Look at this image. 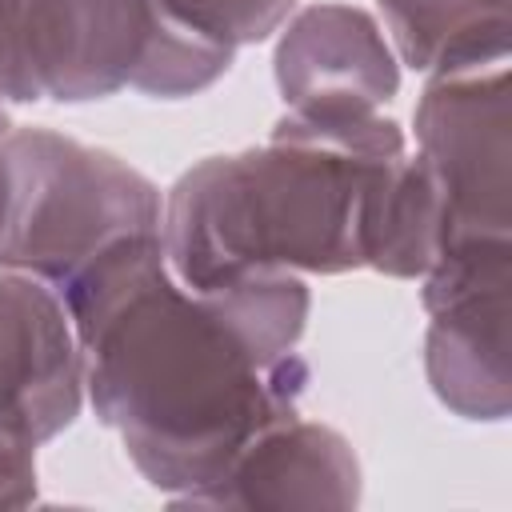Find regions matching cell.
I'll return each mask as SVG.
<instances>
[{
  "instance_id": "obj_1",
  "label": "cell",
  "mask_w": 512,
  "mask_h": 512,
  "mask_svg": "<svg viewBox=\"0 0 512 512\" xmlns=\"http://www.w3.org/2000/svg\"><path fill=\"white\" fill-rule=\"evenodd\" d=\"M84 360V396L136 472L192 500L268 424L296 416L308 364V284L292 272L188 288L160 232L100 256L60 292Z\"/></svg>"
},
{
  "instance_id": "obj_2",
  "label": "cell",
  "mask_w": 512,
  "mask_h": 512,
  "mask_svg": "<svg viewBox=\"0 0 512 512\" xmlns=\"http://www.w3.org/2000/svg\"><path fill=\"white\" fill-rule=\"evenodd\" d=\"M384 160L340 152L276 120L264 144L204 156L168 188L160 216L168 268L188 288L260 272L340 276L364 268V192Z\"/></svg>"
},
{
  "instance_id": "obj_3",
  "label": "cell",
  "mask_w": 512,
  "mask_h": 512,
  "mask_svg": "<svg viewBox=\"0 0 512 512\" xmlns=\"http://www.w3.org/2000/svg\"><path fill=\"white\" fill-rule=\"evenodd\" d=\"M160 188L116 152L52 128L0 136V268L56 296L112 248L156 236Z\"/></svg>"
},
{
  "instance_id": "obj_4",
  "label": "cell",
  "mask_w": 512,
  "mask_h": 512,
  "mask_svg": "<svg viewBox=\"0 0 512 512\" xmlns=\"http://www.w3.org/2000/svg\"><path fill=\"white\" fill-rule=\"evenodd\" d=\"M508 288L512 236L452 240L420 276V304L428 312L424 376L460 420L500 424L512 408Z\"/></svg>"
},
{
  "instance_id": "obj_5",
  "label": "cell",
  "mask_w": 512,
  "mask_h": 512,
  "mask_svg": "<svg viewBox=\"0 0 512 512\" xmlns=\"http://www.w3.org/2000/svg\"><path fill=\"white\" fill-rule=\"evenodd\" d=\"M412 136L444 204V244L468 236H512L508 64L432 76L416 100Z\"/></svg>"
},
{
  "instance_id": "obj_6",
  "label": "cell",
  "mask_w": 512,
  "mask_h": 512,
  "mask_svg": "<svg viewBox=\"0 0 512 512\" xmlns=\"http://www.w3.org/2000/svg\"><path fill=\"white\" fill-rule=\"evenodd\" d=\"M152 28V0H28L20 32L24 100L88 104L132 88Z\"/></svg>"
},
{
  "instance_id": "obj_7",
  "label": "cell",
  "mask_w": 512,
  "mask_h": 512,
  "mask_svg": "<svg viewBox=\"0 0 512 512\" xmlns=\"http://www.w3.org/2000/svg\"><path fill=\"white\" fill-rule=\"evenodd\" d=\"M84 408V360L64 300L0 268V444L40 448Z\"/></svg>"
},
{
  "instance_id": "obj_8",
  "label": "cell",
  "mask_w": 512,
  "mask_h": 512,
  "mask_svg": "<svg viewBox=\"0 0 512 512\" xmlns=\"http://www.w3.org/2000/svg\"><path fill=\"white\" fill-rule=\"evenodd\" d=\"M288 112H380L400 92V60L380 20L356 4H308L280 24L272 52Z\"/></svg>"
},
{
  "instance_id": "obj_9",
  "label": "cell",
  "mask_w": 512,
  "mask_h": 512,
  "mask_svg": "<svg viewBox=\"0 0 512 512\" xmlns=\"http://www.w3.org/2000/svg\"><path fill=\"white\" fill-rule=\"evenodd\" d=\"M360 460L352 444L320 420H276L252 436L216 484L184 504L196 508H356Z\"/></svg>"
},
{
  "instance_id": "obj_10",
  "label": "cell",
  "mask_w": 512,
  "mask_h": 512,
  "mask_svg": "<svg viewBox=\"0 0 512 512\" xmlns=\"http://www.w3.org/2000/svg\"><path fill=\"white\" fill-rule=\"evenodd\" d=\"M376 20L420 76H460L508 64L512 0H376Z\"/></svg>"
},
{
  "instance_id": "obj_11",
  "label": "cell",
  "mask_w": 512,
  "mask_h": 512,
  "mask_svg": "<svg viewBox=\"0 0 512 512\" xmlns=\"http://www.w3.org/2000/svg\"><path fill=\"white\" fill-rule=\"evenodd\" d=\"M444 248L440 192L408 148L372 172L360 216V264L396 280H420Z\"/></svg>"
},
{
  "instance_id": "obj_12",
  "label": "cell",
  "mask_w": 512,
  "mask_h": 512,
  "mask_svg": "<svg viewBox=\"0 0 512 512\" xmlns=\"http://www.w3.org/2000/svg\"><path fill=\"white\" fill-rule=\"evenodd\" d=\"M168 20L228 48L260 44L292 16L296 0H152Z\"/></svg>"
},
{
  "instance_id": "obj_13",
  "label": "cell",
  "mask_w": 512,
  "mask_h": 512,
  "mask_svg": "<svg viewBox=\"0 0 512 512\" xmlns=\"http://www.w3.org/2000/svg\"><path fill=\"white\" fill-rule=\"evenodd\" d=\"M28 0H0V104H28L20 76V32Z\"/></svg>"
},
{
  "instance_id": "obj_14",
  "label": "cell",
  "mask_w": 512,
  "mask_h": 512,
  "mask_svg": "<svg viewBox=\"0 0 512 512\" xmlns=\"http://www.w3.org/2000/svg\"><path fill=\"white\" fill-rule=\"evenodd\" d=\"M36 500V448L0 444V508H24Z\"/></svg>"
},
{
  "instance_id": "obj_15",
  "label": "cell",
  "mask_w": 512,
  "mask_h": 512,
  "mask_svg": "<svg viewBox=\"0 0 512 512\" xmlns=\"http://www.w3.org/2000/svg\"><path fill=\"white\" fill-rule=\"evenodd\" d=\"M12 128H16V124H12V116H8V108L0 104V136H8Z\"/></svg>"
}]
</instances>
